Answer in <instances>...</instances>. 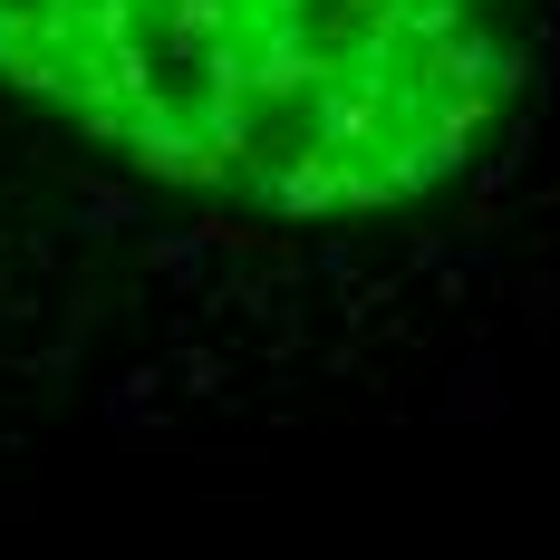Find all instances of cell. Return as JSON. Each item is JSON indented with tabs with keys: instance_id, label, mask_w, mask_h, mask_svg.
<instances>
[{
	"instance_id": "obj_1",
	"label": "cell",
	"mask_w": 560,
	"mask_h": 560,
	"mask_svg": "<svg viewBox=\"0 0 560 560\" xmlns=\"http://www.w3.org/2000/svg\"><path fill=\"white\" fill-rule=\"evenodd\" d=\"M454 416H493V358H474V368H464V396H454Z\"/></svg>"
}]
</instances>
